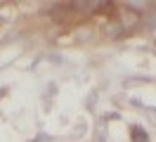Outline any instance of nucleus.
I'll return each mask as SVG.
<instances>
[{"label": "nucleus", "instance_id": "obj_1", "mask_svg": "<svg viewBox=\"0 0 156 142\" xmlns=\"http://www.w3.org/2000/svg\"><path fill=\"white\" fill-rule=\"evenodd\" d=\"M116 21L123 26V31H126V33H130V31L140 24V12H137V9H133V7H128V9H123V12H121V19H116Z\"/></svg>", "mask_w": 156, "mask_h": 142}, {"label": "nucleus", "instance_id": "obj_2", "mask_svg": "<svg viewBox=\"0 0 156 142\" xmlns=\"http://www.w3.org/2000/svg\"><path fill=\"white\" fill-rule=\"evenodd\" d=\"M107 36L111 38V40H121V38L126 36V31H123V26L114 19V21H109V24H107Z\"/></svg>", "mask_w": 156, "mask_h": 142}, {"label": "nucleus", "instance_id": "obj_3", "mask_svg": "<svg viewBox=\"0 0 156 142\" xmlns=\"http://www.w3.org/2000/svg\"><path fill=\"white\" fill-rule=\"evenodd\" d=\"M130 137H133V142H149V133L142 126H133L130 128Z\"/></svg>", "mask_w": 156, "mask_h": 142}, {"label": "nucleus", "instance_id": "obj_4", "mask_svg": "<svg viewBox=\"0 0 156 142\" xmlns=\"http://www.w3.org/2000/svg\"><path fill=\"white\" fill-rule=\"evenodd\" d=\"M92 36H95V33H92V28L85 26V24H83V28H78V33H76V38L80 40V43H85V40H92Z\"/></svg>", "mask_w": 156, "mask_h": 142}, {"label": "nucleus", "instance_id": "obj_5", "mask_svg": "<svg viewBox=\"0 0 156 142\" xmlns=\"http://www.w3.org/2000/svg\"><path fill=\"white\" fill-rule=\"evenodd\" d=\"M140 83H151V78H126V85H140Z\"/></svg>", "mask_w": 156, "mask_h": 142}, {"label": "nucleus", "instance_id": "obj_6", "mask_svg": "<svg viewBox=\"0 0 156 142\" xmlns=\"http://www.w3.org/2000/svg\"><path fill=\"white\" fill-rule=\"evenodd\" d=\"M95 100H97V93L88 95V100H85V109H92V107H95Z\"/></svg>", "mask_w": 156, "mask_h": 142}, {"label": "nucleus", "instance_id": "obj_7", "mask_svg": "<svg viewBox=\"0 0 156 142\" xmlns=\"http://www.w3.org/2000/svg\"><path fill=\"white\" fill-rule=\"evenodd\" d=\"M33 142H52V137H50L48 133H40V135H36V140Z\"/></svg>", "mask_w": 156, "mask_h": 142}, {"label": "nucleus", "instance_id": "obj_8", "mask_svg": "<svg viewBox=\"0 0 156 142\" xmlns=\"http://www.w3.org/2000/svg\"><path fill=\"white\" fill-rule=\"evenodd\" d=\"M116 118H118V114H116V111H111V114L107 111V114H104V121H116Z\"/></svg>", "mask_w": 156, "mask_h": 142}, {"label": "nucleus", "instance_id": "obj_9", "mask_svg": "<svg viewBox=\"0 0 156 142\" xmlns=\"http://www.w3.org/2000/svg\"><path fill=\"white\" fill-rule=\"evenodd\" d=\"M50 59H52L55 64H62V57H59V55H52V57H50Z\"/></svg>", "mask_w": 156, "mask_h": 142}]
</instances>
